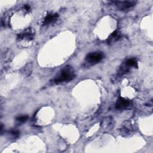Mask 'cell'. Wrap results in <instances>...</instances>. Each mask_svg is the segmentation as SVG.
<instances>
[{
  "mask_svg": "<svg viewBox=\"0 0 153 153\" xmlns=\"http://www.w3.org/2000/svg\"><path fill=\"white\" fill-rule=\"evenodd\" d=\"M125 65L127 66V67L132 66V67L137 68V62L134 59H129L126 61Z\"/></svg>",
  "mask_w": 153,
  "mask_h": 153,
  "instance_id": "obj_8",
  "label": "cell"
},
{
  "mask_svg": "<svg viewBox=\"0 0 153 153\" xmlns=\"http://www.w3.org/2000/svg\"><path fill=\"white\" fill-rule=\"evenodd\" d=\"M103 54L102 52H93L88 53L85 57V62L90 65H94L100 62L103 58Z\"/></svg>",
  "mask_w": 153,
  "mask_h": 153,
  "instance_id": "obj_2",
  "label": "cell"
},
{
  "mask_svg": "<svg viewBox=\"0 0 153 153\" xmlns=\"http://www.w3.org/2000/svg\"><path fill=\"white\" fill-rule=\"evenodd\" d=\"M130 105L131 103L129 100L122 97H120L117 100L115 108L118 110H124L126 108H128Z\"/></svg>",
  "mask_w": 153,
  "mask_h": 153,
  "instance_id": "obj_4",
  "label": "cell"
},
{
  "mask_svg": "<svg viewBox=\"0 0 153 153\" xmlns=\"http://www.w3.org/2000/svg\"><path fill=\"white\" fill-rule=\"evenodd\" d=\"M59 15L57 13H50L46 15V16L44 17V20L42 22L43 25H48L52 23H54L58 18Z\"/></svg>",
  "mask_w": 153,
  "mask_h": 153,
  "instance_id": "obj_6",
  "label": "cell"
},
{
  "mask_svg": "<svg viewBox=\"0 0 153 153\" xmlns=\"http://www.w3.org/2000/svg\"><path fill=\"white\" fill-rule=\"evenodd\" d=\"M75 77L74 69L71 66H65L59 74V75L54 79V82L59 84L62 82H68L73 79Z\"/></svg>",
  "mask_w": 153,
  "mask_h": 153,
  "instance_id": "obj_1",
  "label": "cell"
},
{
  "mask_svg": "<svg viewBox=\"0 0 153 153\" xmlns=\"http://www.w3.org/2000/svg\"><path fill=\"white\" fill-rule=\"evenodd\" d=\"M120 33L118 32L117 31H114L109 36L108 39V42L109 44H110L112 42L118 40L120 39Z\"/></svg>",
  "mask_w": 153,
  "mask_h": 153,
  "instance_id": "obj_7",
  "label": "cell"
},
{
  "mask_svg": "<svg viewBox=\"0 0 153 153\" xmlns=\"http://www.w3.org/2000/svg\"><path fill=\"white\" fill-rule=\"evenodd\" d=\"M11 134L14 137H17L19 136V131L18 130H11Z\"/></svg>",
  "mask_w": 153,
  "mask_h": 153,
  "instance_id": "obj_10",
  "label": "cell"
},
{
  "mask_svg": "<svg viewBox=\"0 0 153 153\" xmlns=\"http://www.w3.org/2000/svg\"><path fill=\"white\" fill-rule=\"evenodd\" d=\"M27 118H28L27 115H22V116L18 117L16 118V120L19 122H20V123H24L27 120Z\"/></svg>",
  "mask_w": 153,
  "mask_h": 153,
  "instance_id": "obj_9",
  "label": "cell"
},
{
  "mask_svg": "<svg viewBox=\"0 0 153 153\" xmlns=\"http://www.w3.org/2000/svg\"><path fill=\"white\" fill-rule=\"evenodd\" d=\"M113 2L121 11H128L136 5L135 1H115Z\"/></svg>",
  "mask_w": 153,
  "mask_h": 153,
  "instance_id": "obj_3",
  "label": "cell"
},
{
  "mask_svg": "<svg viewBox=\"0 0 153 153\" xmlns=\"http://www.w3.org/2000/svg\"><path fill=\"white\" fill-rule=\"evenodd\" d=\"M34 36H35L34 31L31 28H28L27 29L25 30L24 32L19 34L17 36V38L19 40L26 39L27 41H31L33 39Z\"/></svg>",
  "mask_w": 153,
  "mask_h": 153,
  "instance_id": "obj_5",
  "label": "cell"
},
{
  "mask_svg": "<svg viewBox=\"0 0 153 153\" xmlns=\"http://www.w3.org/2000/svg\"><path fill=\"white\" fill-rule=\"evenodd\" d=\"M24 8H25L26 10L28 11V10H29V9H30V6L28 5H25L24 6Z\"/></svg>",
  "mask_w": 153,
  "mask_h": 153,
  "instance_id": "obj_11",
  "label": "cell"
}]
</instances>
